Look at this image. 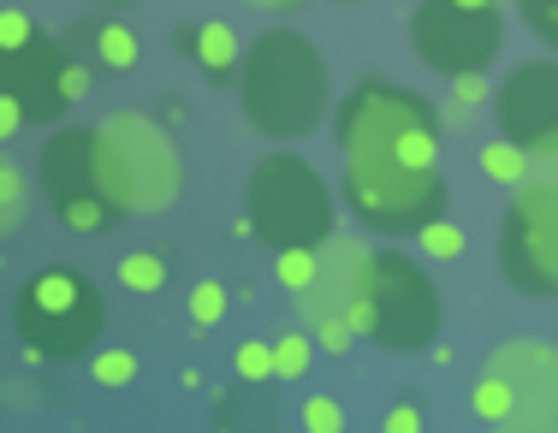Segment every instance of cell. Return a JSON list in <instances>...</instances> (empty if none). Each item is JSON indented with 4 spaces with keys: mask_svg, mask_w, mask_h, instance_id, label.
Wrapping results in <instances>:
<instances>
[{
    "mask_svg": "<svg viewBox=\"0 0 558 433\" xmlns=\"http://www.w3.org/2000/svg\"><path fill=\"white\" fill-rule=\"evenodd\" d=\"M322 113H327V65L315 54V42L286 30V24L262 30L244 48V120L291 143L322 125Z\"/></svg>",
    "mask_w": 558,
    "mask_h": 433,
    "instance_id": "obj_1",
    "label": "cell"
},
{
    "mask_svg": "<svg viewBox=\"0 0 558 433\" xmlns=\"http://www.w3.org/2000/svg\"><path fill=\"white\" fill-rule=\"evenodd\" d=\"M333 131L344 154H392L404 166H440V113L428 108V96L387 84V77L356 84L344 96Z\"/></svg>",
    "mask_w": 558,
    "mask_h": 433,
    "instance_id": "obj_2",
    "label": "cell"
},
{
    "mask_svg": "<svg viewBox=\"0 0 558 433\" xmlns=\"http://www.w3.org/2000/svg\"><path fill=\"white\" fill-rule=\"evenodd\" d=\"M96 173L119 214H155L179 196V149L155 120L113 113L96 125Z\"/></svg>",
    "mask_w": 558,
    "mask_h": 433,
    "instance_id": "obj_3",
    "label": "cell"
},
{
    "mask_svg": "<svg viewBox=\"0 0 558 433\" xmlns=\"http://www.w3.org/2000/svg\"><path fill=\"white\" fill-rule=\"evenodd\" d=\"M356 333H368L387 350H428L440 333V292L422 273V261L398 249H368L363 261V297L351 309Z\"/></svg>",
    "mask_w": 558,
    "mask_h": 433,
    "instance_id": "obj_4",
    "label": "cell"
},
{
    "mask_svg": "<svg viewBox=\"0 0 558 433\" xmlns=\"http://www.w3.org/2000/svg\"><path fill=\"white\" fill-rule=\"evenodd\" d=\"M250 226H256L274 249H291V244L322 249L333 238V196H327V178L315 173L303 154H268V161L250 173Z\"/></svg>",
    "mask_w": 558,
    "mask_h": 433,
    "instance_id": "obj_5",
    "label": "cell"
},
{
    "mask_svg": "<svg viewBox=\"0 0 558 433\" xmlns=\"http://www.w3.org/2000/svg\"><path fill=\"white\" fill-rule=\"evenodd\" d=\"M19 338L31 357L43 362H65V357H84L101 333V297L96 285L84 280L77 268H43L31 285L19 292Z\"/></svg>",
    "mask_w": 558,
    "mask_h": 433,
    "instance_id": "obj_6",
    "label": "cell"
},
{
    "mask_svg": "<svg viewBox=\"0 0 558 433\" xmlns=\"http://www.w3.org/2000/svg\"><path fill=\"white\" fill-rule=\"evenodd\" d=\"M344 202L375 232H422L446 214V178L440 166H404L392 154H351L344 173Z\"/></svg>",
    "mask_w": 558,
    "mask_h": 433,
    "instance_id": "obj_7",
    "label": "cell"
},
{
    "mask_svg": "<svg viewBox=\"0 0 558 433\" xmlns=\"http://www.w3.org/2000/svg\"><path fill=\"white\" fill-rule=\"evenodd\" d=\"M410 42L416 60L440 77L458 72H487L505 48L499 12L494 7H463V0H422L416 18H410Z\"/></svg>",
    "mask_w": 558,
    "mask_h": 433,
    "instance_id": "obj_8",
    "label": "cell"
},
{
    "mask_svg": "<svg viewBox=\"0 0 558 433\" xmlns=\"http://www.w3.org/2000/svg\"><path fill=\"white\" fill-rule=\"evenodd\" d=\"M43 190L54 202L60 226H72V232H101L108 220H119V208L108 202L101 173H96V131L60 125L43 143Z\"/></svg>",
    "mask_w": 558,
    "mask_h": 433,
    "instance_id": "obj_9",
    "label": "cell"
},
{
    "mask_svg": "<svg viewBox=\"0 0 558 433\" xmlns=\"http://www.w3.org/2000/svg\"><path fill=\"white\" fill-rule=\"evenodd\" d=\"M505 273L523 297H558V185L523 190L505 214Z\"/></svg>",
    "mask_w": 558,
    "mask_h": 433,
    "instance_id": "obj_10",
    "label": "cell"
},
{
    "mask_svg": "<svg viewBox=\"0 0 558 433\" xmlns=\"http://www.w3.org/2000/svg\"><path fill=\"white\" fill-rule=\"evenodd\" d=\"M494 120L523 149H535V154L558 149V60L517 65L494 96Z\"/></svg>",
    "mask_w": 558,
    "mask_h": 433,
    "instance_id": "obj_11",
    "label": "cell"
},
{
    "mask_svg": "<svg viewBox=\"0 0 558 433\" xmlns=\"http://www.w3.org/2000/svg\"><path fill=\"white\" fill-rule=\"evenodd\" d=\"M0 96L19 101L31 125H54L72 108V96H65V54L54 36L36 30L31 42L0 48Z\"/></svg>",
    "mask_w": 558,
    "mask_h": 433,
    "instance_id": "obj_12",
    "label": "cell"
},
{
    "mask_svg": "<svg viewBox=\"0 0 558 433\" xmlns=\"http://www.w3.org/2000/svg\"><path fill=\"white\" fill-rule=\"evenodd\" d=\"M494 369L511 380V428H553L558 422V350L553 345H505Z\"/></svg>",
    "mask_w": 558,
    "mask_h": 433,
    "instance_id": "obj_13",
    "label": "cell"
},
{
    "mask_svg": "<svg viewBox=\"0 0 558 433\" xmlns=\"http://www.w3.org/2000/svg\"><path fill=\"white\" fill-rule=\"evenodd\" d=\"M363 261H368V249H356L344 238L322 244V273H315L310 292H298V304H303V314H310L315 326L322 321H351L356 297H363Z\"/></svg>",
    "mask_w": 558,
    "mask_h": 433,
    "instance_id": "obj_14",
    "label": "cell"
},
{
    "mask_svg": "<svg viewBox=\"0 0 558 433\" xmlns=\"http://www.w3.org/2000/svg\"><path fill=\"white\" fill-rule=\"evenodd\" d=\"M191 42H196L191 54H196V65H203L208 77H232L238 65H244V42H238V30H232V24H220V18L196 24Z\"/></svg>",
    "mask_w": 558,
    "mask_h": 433,
    "instance_id": "obj_15",
    "label": "cell"
},
{
    "mask_svg": "<svg viewBox=\"0 0 558 433\" xmlns=\"http://www.w3.org/2000/svg\"><path fill=\"white\" fill-rule=\"evenodd\" d=\"M89 42V54H96V65H108V72H131V65H137V36L125 30V24H113V18H96V24H84V30H77Z\"/></svg>",
    "mask_w": 558,
    "mask_h": 433,
    "instance_id": "obj_16",
    "label": "cell"
},
{
    "mask_svg": "<svg viewBox=\"0 0 558 433\" xmlns=\"http://www.w3.org/2000/svg\"><path fill=\"white\" fill-rule=\"evenodd\" d=\"M470 410L482 416V422H494V428H511V410H517L511 380H505L499 369H487L482 380H475V392H470Z\"/></svg>",
    "mask_w": 558,
    "mask_h": 433,
    "instance_id": "obj_17",
    "label": "cell"
},
{
    "mask_svg": "<svg viewBox=\"0 0 558 433\" xmlns=\"http://www.w3.org/2000/svg\"><path fill=\"white\" fill-rule=\"evenodd\" d=\"M475 161H482V173L499 178V185H529V161H535V149H523V143L505 137V143H487Z\"/></svg>",
    "mask_w": 558,
    "mask_h": 433,
    "instance_id": "obj_18",
    "label": "cell"
},
{
    "mask_svg": "<svg viewBox=\"0 0 558 433\" xmlns=\"http://www.w3.org/2000/svg\"><path fill=\"white\" fill-rule=\"evenodd\" d=\"M119 285L137 297H155L167 285V256H155V249H131L125 261H119Z\"/></svg>",
    "mask_w": 558,
    "mask_h": 433,
    "instance_id": "obj_19",
    "label": "cell"
},
{
    "mask_svg": "<svg viewBox=\"0 0 558 433\" xmlns=\"http://www.w3.org/2000/svg\"><path fill=\"white\" fill-rule=\"evenodd\" d=\"M315 273H322V249H315V244L279 249V285H291V292H310Z\"/></svg>",
    "mask_w": 558,
    "mask_h": 433,
    "instance_id": "obj_20",
    "label": "cell"
},
{
    "mask_svg": "<svg viewBox=\"0 0 558 433\" xmlns=\"http://www.w3.org/2000/svg\"><path fill=\"white\" fill-rule=\"evenodd\" d=\"M24 202H31L24 196V173L12 161H0V232H12L24 220Z\"/></svg>",
    "mask_w": 558,
    "mask_h": 433,
    "instance_id": "obj_21",
    "label": "cell"
},
{
    "mask_svg": "<svg viewBox=\"0 0 558 433\" xmlns=\"http://www.w3.org/2000/svg\"><path fill=\"white\" fill-rule=\"evenodd\" d=\"M416 244H422V256H434V261H451V256H463V232L451 226V220H428V226L416 232Z\"/></svg>",
    "mask_w": 558,
    "mask_h": 433,
    "instance_id": "obj_22",
    "label": "cell"
},
{
    "mask_svg": "<svg viewBox=\"0 0 558 433\" xmlns=\"http://www.w3.org/2000/svg\"><path fill=\"white\" fill-rule=\"evenodd\" d=\"M184 309H191V321L203 326V333H208V326H220V314H226V285H220V280L191 285V304H184Z\"/></svg>",
    "mask_w": 558,
    "mask_h": 433,
    "instance_id": "obj_23",
    "label": "cell"
},
{
    "mask_svg": "<svg viewBox=\"0 0 558 433\" xmlns=\"http://www.w3.org/2000/svg\"><path fill=\"white\" fill-rule=\"evenodd\" d=\"M303 369H310V338L286 333L274 345V380H303Z\"/></svg>",
    "mask_w": 558,
    "mask_h": 433,
    "instance_id": "obj_24",
    "label": "cell"
},
{
    "mask_svg": "<svg viewBox=\"0 0 558 433\" xmlns=\"http://www.w3.org/2000/svg\"><path fill=\"white\" fill-rule=\"evenodd\" d=\"M89 374H96V386H131V380H137V357H131V350H101L96 362H89Z\"/></svg>",
    "mask_w": 558,
    "mask_h": 433,
    "instance_id": "obj_25",
    "label": "cell"
},
{
    "mask_svg": "<svg viewBox=\"0 0 558 433\" xmlns=\"http://www.w3.org/2000/svg\"><path fill=\"white\" fill-rule=\"evenodd\" d=\"M523 18H529V30L558 54V0H523Z\"/></svg>",
    "mask_w": 558,
    "mask_h": 433,
    "instance_id": "obj_26",
    "label": "cell"
},
{
    "mask_svg": "<svg viewBox=\"0 0 558 433\" xmlns=\"http://www.w3.org/2000/svg\"><path fill=\"white\" fill-rule=\"evenodd\" d=\"M232 362L244 380H274V345H256V338H250V345H238Z\"/></svg>",
    "mask_w": 558,
    "mask_h": 433,
    "instance_id": "obj_27",
    "label": "cell"
},
{
    "mask_svg": "<svg viewBox=\"0 0 558 433\" xmlns=\"http://www.w3.org/2000/svg\"><path fill=\"white\" fill-rule=\"evenodd\" d=\"M303 428H310V433H339L344 428V410H339L333 398H310V404H303Z\"/></svg>",
    "mask_w": 558,
    "mask_h": 433,
    "instance_id": "obj_28",
    "label": "cell"
},
{
    "mask_svg": "<svg viewBox=\"0 0 558 433\" xmlns=\"http://www.w3.org/2000/svg\"><path fill=\"white\" fill-rule=\"evenodd\" d=\"M315 333H322V350H333V357H344V350H351L356 338H363V333H356L351 321H322V326H315Z\"/></svg>",
    "mask_w": 558,
    "mask_h": 433,
    "instance_id": "obj_29",
    "label": "cell"
},
{
    "mask_svg": "<svg viewBox=\"0 0 558 433\" xmlns=\"http://www.w3.org/2000/svg\"><path fill=\"white\" fill-rule=\"evenodd\" d=\"M31 36H36V24L31 18H24V12H0V48H12V42H31Z\"/></svg>",
    "mask_w": 558,
    "mask_h": 433,
    "instance_id": "obj_30",
    "label": "cell"
},
{
    "mask_svg": "<svg viewBox=\"0 0 558 433\" xmlns=\"http://www.w3.org/2000/svg\"><path fill=\"white\" fill-rule=\"evenodd\" d=\"M451 84H458V101H463V108H482V101H487V84H482V72H458Z\"/></svg>",
    "mask_w": 558,
    "mask_h": 433,
    "instance_id": "obj_31",
    "label": "cell"
},
{
    "mask_svg": "<svg viewBox=\"0 0 558 433\" xmlns=\"http://www.w3.org/2000/svg\"><path fill=\"white\" fill-rule=\"evenodd\" d=\"M387 428H392V433H422V410H416V404H392V410H387Z\"/></svg>",
    "mask_w": 558,
    "mask_h": 433,
    "instance_id": "obj_32",
    "label": "cell"
},
{
    "mask_svg": "<svg viewBox=\"0 0 558 433\" xmlns=\"http://www.w3.org/2000/svg\"><path fill=\"white\" fill-rule=\"evenodd\" d=\"M19 125H31V120H24V108H19V101H12V96H0V143H7V137H12V131H19Z\"/></svg>",
    "mask_w": 558,
    "mask_h": 433,
    "instance_id": "obj_33",
    "label": "cell"
},
{
    "mask_svg": "<svg viewBox=\"0 0 558 433\" xmlns=\"http://www.w3.org/2000/svg\"><path fill=\"white\" fill-rule=\"evenodd\" d=\"M65 96H72V101H84V96H89V72H77V65H65Z\"/></svg>",
    "mask_w": 558,
    "mask_h": 433,
    "instance_id": "obj_34",
    "label": "cell"
},
{
    "mask_svg": "<svg viewBox=\"0 0 558 433\" xmlns=\"http://www.w3.org/2000/svg\"><path fill=\"white\" fill-rule=\"evenodd\" d=\"M250 7H268V12H291V7H303V0H250Z\"/></svg>",
    "mask_w": 558,
    "mask_h": 433,
    "instance_id": "obj_35",
    "label": "cell"
},
{
    "mask_svg": "<svg viewBox=\"0 0 558 433\" xmlns=\"http://www.w3.org/2000/svg\"><path fill=\"white\" fill-rule=\"evenodd\" d=\"M541 161H547V166H553V185H558V149H547V154H541Z\"/></svg>",
    "mask_w": 558,
    "mask_h": 433,
    "instance_id": "obj_36",
    "label": "cell"
},
{
    "mask_svg": "<svg viewBox=\"0 0 558 433\" xmlns=\"http://www.w3.org/2000/svg\"><path fill=\"white\" fill-rule=\"evenodd\" d=\"M463 7H494V0H463Z\"/></svg>",
    "mask_w": 558,
    "mask_h": 433,
    "instance_id": "obj_37",
    "label": "cell"
}]
</instances>
